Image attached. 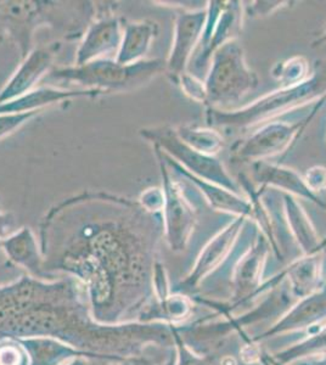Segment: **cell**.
Masks as SVG:
<instances>
[{"label": "cell", "mask_w": 326, "mask_h": 365, "mask_svg": "<svg viewBox=\"0 0 326 365\" xmlns=\"http://www.w3.org/2000/svg\"><path fill=\"white\" fill-rule=\"evenodd\" d=\"M265 357L267 358V361H268L269 363H270V364H272V365H289V364H282V363H279V361H274V359H272V356H270V354H269V353H267V352H265Z\"/></svg>", "instance_id": "60d3db41"}, {"label": "cell", "mask_w": 326, "mask_h": 365, "mask_svg": "<svg viewBox=\"0 0 326 365\" xmlns=\"http://www.w3.org/2000/svg\"><path fill=\"white\" fill-rule=\"evenodd\" d=\"M270 250L267 237L260 230H257L231 269L230 301L228 303L213 302L211 299L193 296L195 303H203L215 309L219 316L228 318L236 308L250 302L251 299H258L280 285L281 282H285L284 269L268 280H263L265 263L268 261Z\"/></svg>", "instance_id": "52a82bcc"}, {"label": "cell", "mask_w": 326, "mask_h": 365, "mask_svg": "<svg viewBox=\"0 0 326 365\" xmlns=\"http://www.w3.org/2000/svg\"><path fill=\"white\" fill-rule=\"evenodd\" d=\"M322 252H326V237L322 240Z\"/></svg>", "instance_id": "7bdbcfd3"}, {"label": "cell", "mask_w": 326, "mask_h": 365, "mask_svg": "<svg viewBox=\"0 0 326 365\" xmlns=\"http://www.w3.org/2000/svg\"><path fill=\"white\" fill-rule=\"evenodd\" d=\"M98 10L99 1L0 0V44L13 43L22 61L34 49L38 29H53L66 41H76L83 38Z\"/></svg>", "instance_id": "3957f363"}, {"label": "cell", "mask_w": 326, "mask_h": 365, "mask_svg": "<svg viewBox=\"0 0 326 365\" xmlns=\"http://www.w3.org/2000/svg\"><path fill=\"white\" fill-rule=\"evenodd\" d=\"M206 10L203 36L186 70L201 79L206 76L215 51L241 34L245 15L244 3L238 0H210Z\"/></svg>", "instance_id": "30bf717a"}, {"label": "cell", "mask_w": 326, "mask_h": 365, "mask_svg": "<svg viewBox=\"0 0 326 365\" xmlns=\"http://www.w3.org/2000/svg\"><path fill=\"white\" fill-rule=\"evenodd\" d=\"M281 202L286 225L292 240L301 251V255L308 256L314 253H322L320 249L322 239L319 237L310 216L307 215L305 208L302 207L297 197L281 192Z\"/></svg>", "instance_id": "7402d4cb"}, {"label": "cell", "mask_w": 326, "mask_h": 365, "mask_svg": "<svg viewBox=\"0 0 326 365\" xmlns=\"http://www.w3.org/2000/svg\"><path fill=\"white\" fill-rule=\"evenodd\" d=\"M326 353V323L312 332L305 340L293 344L290 347L281 349L279 352L270 354L274 361L282 364H291L301 358L310 357L314 354Z\"/></svg>", "instance_id": "4316f807"}, {"label": "cell", "mask_w": 326, "mask_h": 365, "mask_svg": "<svg viewBox=\"0 0 326 365\" xmlns=\"http://www.w3.org/2000/svg\"><path fill=\"white\" fill-rule=\"evenodd\" d=\"M312 65L305 56H292L272 66L270 75L280 83V88L292 87L302 83L312 75Z\"/></svg>", "instance_id": "83f0119b"}, {"label": "cell", "mask_w": 326, "mask_h": 365, "mask_svg": "<svg viewBox=\"0 0 326 365\" xmlns=\"http://www.w3.org/2000/svg\"><path fill=\"white\" fill-rule=\"evenodd\" d=\"M103 96V93L94 89H68V88L41 86L34 91L26 93L20 98L0 104V113H24L34 111H44L51 105L70 103L71 100L89 98L96 99Z\"/></svg>", "instance_id": "d6986e66"}, {"label": "cell", "mask_w": 326, "mask_h": 365, "mask_svg": "<svg viewBox=\"0 0 326 365\" xmlns=\"http://www.w3.org/2000/svg\"><path fill=\"white\" fill-rule=\"evenodd\" d=\"M325 323L326 287H324L313 295L296 301L270 328L258 336L252 337L251 341L260 344L272 337L302 330H307L312 334Z\"/></svg>", "instance_id": "9a60e30c"}, {"label": "cell", "mask_w": 326, "mask_h": 365, "mask_svg": "<svg viewBox=\"0 0 326 365\" xmlns=\"http://www.w3.org/2000/svg\"><path fill=\"white\" fill-rule=\"evenodd\" d=\"M61 42L49 43L46 46L34 48L27 58L21 61L13 76L0 91V104L20 98L37 88L50 71L61 50Z\"/></svg>", "instance_id": "2e32d148"}, {"label": "cell", "mask_w": 326, "mask_h": 365, "mask_svg": "<svg viewBox=\"0 0 326 365\" xmlns=\"http://www.w3.org/2000/svg\"><path fill=\"white\" fill-rule=\"evenodd\" d=\"M302 177L305 179L307 187H310V190L314 192L315 195L322 196V192H325L326 167H310Z\"/></svg>", "instance_id": "836d02e7"}, {"label": "cell", "mask_w": 326, "mask_h": 365, "mask_svg": "<svg viewBox=\"0 0 326 365\" xmlns=\"http://www.w3.org/2000/svg\"><path fill=\"white\" fill-rule=\"evenodd\" d=\"M117 8L115 1H99L98 15L88 26L76 53L75 65H86L117 53L123 34V20L115 14Z\"/></svg>", "instance_id": "4fadbf2b"}, {"label": "cell", "mask_w": 326, "mask_h": 365, "mask_svg": "<svg viewBox=\"0 0 326 365\" xmlns=\"http://www.w3.org/2000/svg\"><path fill=\"white\" fill-rule=\"evenodd\" d=\"M14 225H15V217L13 213L0 210V251H1V242L5 237L10 235Z\"/></svg>", "instance_id": "d590c367"}, {"label": "cell", "mask_w": 326, "mask_h": 365, "mask_svg": "<svg viewBox=\"0 0 326 365\" xmlns=\"http://www.w3.org/2000/svg\"><path fill=\"white\" fill-rule=\"evenodd\" d=\"M206 108L229 111L238 108L241 100L255 91L260 79L246 63V55L239 41L220 46L211 58L205 76Z\"/></svg>", "instance_id": "8992f818"}, {"label": "cell", "mask_w": 326, "mask_h": 365, "mask_svg": "<svg viewBox=\"0 0 326 365\" xmlns=\"http://www.w3.org/2000/svg\"><path fill=\"white\" fill-rule=\"evenodd\" d=\"M289 365H326V353L301 358V359L293 361V363Z\"/></svg>", "instance_id": "74e56055"}, {"label": "cell", "mask_w": 326, "mask_h": 365, "mask_svg": "<svg viewBox=\"0 0 326 365\" xmlns=\"http://www.w3.org/2000/svg\"><path fill=\"white\" fill-rule=\"evenodd\" d=\"M105 361H99V359H91L87 357H78L73 361H68L65 365H103Z\"/></svg>", "instance_id": "f35d334b"}, {"label": "cell", "mask_w": 326, "mask_h": 365, "mask_svg": "<svg viewBox=\"0 0 326 365\" xmlns=\"http://www.w3.org/2000/svg\"><path fill=\"white\" fill-rule=\"evenodd\" d=\"M260 363H262V365H272L270 363H269L268 361H267V358L265 357V352L262 353V356H260Z\"/></svg>", "instance_id": "b9f144b4"}, {"label": "cell", "mask_w": 326, "mask_h": 365, "mask_svg": "<svg viewBox=\"0 0 326 365\" xmlns=\"http://www.w3.org/2000/svg\"><path fill=\"white\" fill-rule=\"evenodd\" d=\"M138 201L150 212H162L165 204V195L162 187H149L141 192Z\"/></svg>", "instance_id": "e575fe53"}, {"label": "cell", "mask_w": 326, "mask_h": 365, "mask_svg": "<svg viewBox=\"0 0 326 365\" xmlns=\"http://www.w3.org/2000/svg\"><path fill=\"white\" fill-rule=\"evenodd\" d=\"M173 327L174 347L177 353V365H213L215 364V354H201L195 352L184 342L180 335L178 334L177 329Z\"/></svg>", "instance_id": "f1b7e54d"}, {"label": "cell", "mask_w": 326, "mask_h": 365, "mask_svg": "<svg viewBox=\"0 0 326 365\" xmlns=\"http://www.w3.org/2000/svg\"><path fill=\"white\" fill-rule=\"evenodd\" d=\"M175 132L186 145L207 156L217 158V155L225 146V137L223 134L207 125H180L175 128Z\"/></svg>", "instance_id": "484cf974"}, {"label": "cell", "mask_w": 326, "mask_h": 365, "mask_svg": "<svg viewBox=\"0 0 326 365\" xmlns=\"http://www.w3.org/2000/svg\"><path fill=\"white\" fill-rule=\"evenodd\" d=\"M19 341L27 352L29 365H65L78 357L108 361L101 356L84 352L53 337H27Z\"/></svg>", "instance_id": "44dd1931"}, {"label": "cell", "mask_w": 326, "mask_h": 365, "mask_svg": "<svg viewBox=\"0 0 326 365\" xmlns=\"http://www.w3.org/2000/svg\"><path fill=\"white\" fill-rule=\"evenodd\" d=\"M175 84L180 87L184 96H188L189 99L198 103V104H203L206 106L207 91L203 79L198 78V77L191 75L189 72H185L179 77Z\"/></svg>", "instance_id": "4dcf8cb0"}, {"label": "cell", "mask_w": 326, "mask_h": 365, "mask_svg": "<svg viewBox=\"0 0 326 365\" xmlns=\"http://www.w3.org/2000/svg\"><path fill=\"white\" fill-rule=\"evenodd\" d=\"M38 336L58 339L108 361L141 357L151 346L165 351L174 347L172 325L98 323L77 280H46L25 274L0 287V339Z\"/></svg>", "instance_id": "7a4b0ae2"}, {"label": "cell", "mask_w": 326, "mask_h": 365, "mask_svg": "<svg viewBox=\"0 0 326 365\" xmlns=\"http://www.w3.org/2000/svg\"><path fill=\"white\" fill-rule=\"evenodd\" d=\"M162 179L165 204L162 210L165 225V240L174 253H182L190 242L198 225V208L186 192L183 179L170 168L162 158L161 151L153 146Z\"/></svg>", "instance_id": "9c48e42d"}, {"label": "cell", "mask_w": 326, "mask_h": 365, "mask_svg": "<svg viewBox=\"0 0 326 365\" xmlns=\"http://www.w3.org/2000/svg\"><path fill=\"white\" fill-rule=\"evenodd\" d=\"M248 5H244L245 15H248L251 17H268L272 16V14L277 13L279 10L282 9L290 8L293 4V1H252V3H246Z\"/></svg>", "instance_id": "d6a6232c"}, {"label": "cell", "mask_w": 326, "mask_h": 365, "mask_svg": "<svg viewBox=\"0 0 326 365\" xmlns=\"http://www.w3.org/2000/svg\"><path fill=\"white\" fill-rule=\"evenodd\" d=\"M165 73V60L144 58L138 63H117L115 58H98L86 65L53 68L44 77L48 86L55 83L75 84L78 89H94L106 94L131 93L151 83L158 76Z\"/></svg>", "instance_id": "5b68a950"}, {"label": "cell", "mask_w": 326, "mask_h": 365, "mask_svg": "<svg viewBox=\"0 0 326 365\" xmlns=\"http://www.w3.org/2000/svg\"><path fill=\"white\" fill-rule=\"evenodd\" d=\"M325 103L326 98L319 100L312 106L310 113L300 120L289 122L279 118L238 138L230 148L231 160L236 163L251 165L284 154L302 137Z\"/></svg>", "instance_id": "ba28073f"}, {"label": "cell", "mask_w": 326, "mask_h": 365, "mask_svg": "<svg viewBox=\"0 0 326 365\" xmlns=\"http://www.w3.org/2000/svg\"><path fill=\"white\" fill-rule=\"evenodd\" d=\"M139 134L143 139L153 144V146L160 148L165 155L173 158L178 165H180L191 175L215 182L219 187H225L236 194H243L238 180L231 177L223 162L215 156H207L186 145L185 143L178 137L173 127H146L141 128Z\"/></svg>", "instance_id": "8fae6325"}, {"label": "cell", "mask_w": 326, "mask_h": 365, "mask_svg": "<svg viewBox=\"0 0 326 365\" xmlns=\"http://www.w3.org/2000/svg\"><path fill=\"white\" fill-rule=\"evenodd\" d=\"M134 365H177V353H175V347L168 351V356L165 361H153L148 357L141 356V357L134 358L132 359Z\"/></svg>", "instance_id": "8d00e7d4"}, {"label": "cell", "mask_w": 326, "mask_h": 365, "mask_svg": "<svg viewBox=\"0 0 326 365\" xmlns=\"http://www.w3.org/2000/svg\"><path fill=\"white\" fill-rule=\"evenodd\" d=\"M165 239L162 212L106 191L62 200L39 225L43 269L78 282L100 324L136 322L153 299V269Z\"/></svg>", "instance_id": "6da1fadb"}, {"label": "cell", "mask_w": 326, "mask_h": 365, "mask_svg": "<svg viewBox=\"0 0 326 365\" xmlns=\"http://www.w3.org/2000/svg\"><path fill=\"white\" fill-rule=\"evenodd\" d=\"M160 151H161L162 158L165 160V163L177 175H180L183 179H185L186 182L194 187V190L200 192V195L203 196L212 210L223 212V213H227L230 216L245 217V218L251 220L252 205L250 200L244 194H236V192L228 190L225 187H219L215 182H208V180L191 175L188 170H184L180 165H178L173 158H170L168 155H165L161 149H160Z\"/></svg>", "instance_id": "ac0fdd59"}, {"label": "cell", "mask_w": 326, "mask_h": 365, "mask_svg": "<svg viewBox=\"0 0 326 365\" xmlns=\"http://www.w3.org/2000/svg\"><path fill=\"white\" fill-rule=\"evenodd\" d=\"M158 34L160 26L153 20L123 21V34L116 53V61L128 65L144 60Z\"/></svg>", "instance_id": "cb8c5ba5"}, {"label": "cell", "mask_w": 326, "mask_h": 365, "mask_svg": "<svg viewBox=\"0 0 326 365\" xmlns=\"http://www.w3.org/2000/svg\"><path fill=\"white\" fill-rule=\"evenodd\" d=\"M310 78L292 87L279 88L251 104L223 111L206 108V125L224 137L241 138L272 120L312 106L326 98V60H317Z\"/></svg>", "instance_id": "277c9868"}, {"label": "cell", "mask_w": 326, "mask_h": 365, "mask_svg": "<svg viewBox=\"0 0 326 365\" xmlns=\"http://www.w3.org/2000/svg\"><path fill=\"white\" fill-rule=\"evenodd\" d=\"M1 251L9 261L26 270L31 277L46 280L49 279L43 269L41 246L38 245L36 235L29 227H22L5 237L1 242Z\"/></svg>", "instance_id": "ffe728a7"}, {"label": "cell", "mask_w": 326, "mask_h": 365, "mask_svg": "<svg viewBox=\"0 0 326 365\" xmlns=\"http://www.w3.org/2000/svg\"><path fill=\"white\" fill-rule=\"evenodd\" d=\"M248 218L234 217L223 229H220L198 253L194 266L186 277L178 282L172 292L195 296V292L210 275L223 266L243 235Z\"/></svg>", "instance_id": "7c38bea8"}, {"label": "cell", "mask_w": 326, "mask_h": 365, "mask_svg": "<svg viewBox=\"0 0 326 365\" xmlns=\"http://www.w3.org/2000/svg\"><path fill=\"white\" fill-rule=\"evenodd\" d=\"M250 168L253 185L258 189H274L297 199L307 200L322 210H326L324 197L312 192L310 187H307L303 177L292 168L269 161L253 162L250 165Z\"/></svg>", "instance_id": "e0dca14e"}, {"label": "cell", "mask_w": 326, "mask_h": 365, "mask_svg": "<svg viewBox=\"0 0 326 365\" xmlns=\"http://www.w3.org/2000/svg\"><path fill=\"white\" fill-rule=\"evenodd\" d=\"M103 365H134L133 364L132 359L124 361H105Z\"/></svg>", "instance_id": "ab89813d"}, {"label": "cell", "mask_w": 326, "mask_h": 365, "mask_svg": "<svg viewBox=\"0 0 326 365\" xmlns=\"http://www.w3.org/2000/svg\"><path fill=\"white\" fill-rule=\"evenodd\" d=\"M206 8L194 11H177L174 19L173 41L165 60V73L172 83L185 73L206 24Z\"/></svg>", "instance_id": "5bb4252c"}, {"label": "cell", "mask_w": 326, "mask_h": 365, "mask_svg": "<svg viewBox=\"0 0 326 365\" xmlns=\"http://www.w3.org/2000/svg\"><path fill=\"white\" fill-rule=\"evenodd\" d=\"M43 111L24 113H0V140L11 135L22 128L29 120H34Z\"/></svg>", "instance_id": "1f68e13d"}, {"label": "cell", "mask_w": 326, "mask_h": 365, "mask_svg": "<svg viewBox=\"0 0 326 365\" xmlns=\"http://www.w3.org/2000/svg\"><path fill=\"white\" fill-rule=\"evenodd\" d=\"M195 312V301L191 296L170 292L163 299H153L141 311L136 322L183 325L190 319Z\"/></svg>", "instance_id": "d4e9b609"}, {"label": "cell", "mask_w": 326, "mask_h": 365, "mask_svg": "<svg viewBox=\"0 0 326 365\" xmlns=\"http://www.w3.org/2000/svg\"><path fill=\"white\" fill-rule=\"evenodd\" d=\"M322 253H314L293 259L285 269L286 285L293 299H305L324 287Z\"/></svg>", "instance_id": "603a6c76"}, {"label": "cell", "mask_w": 326, "mask_h": 365, "mask_svg": "<svg viewBox=\"0 0 326 365\" xmlns=\"http://www.w3.org/2000/svg\"><path fill=\"white\" fill-rule=\"evenodd\" d=\"M0 365H29L27 352L17 339H0Z\"/></svg>", "instance_id": "f546056e"}]
</instances>
